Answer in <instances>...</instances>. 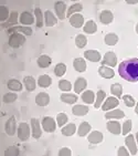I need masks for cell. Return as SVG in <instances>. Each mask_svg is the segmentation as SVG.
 I'll return each mask as SVG.
<instances>
[{
	"mask_svg": "<svg viewBox=\"0 0 138 156\" xmlns=\"http://www.w3.org/2000/svg\"><path fill=\"white\" fill-rule=\"evenodd\" d=\"M106 98V93L105 91L103 90H99L98 92H97V95H96V101H95V108H99V106L102 105L103 101H104V99Z\"/></svg>",
	"mask_w": 138,
	"mask_h": 156,
	"instance_id": "74e56055",
	"label": "cell"
},
{
	"mask_svg": "<svg viewBox=\"0 0 138 156\" xmlns=\"http://www.w3.org/2000/svg\"><path fill=\"white\" fill-rule=\"evenodd\" d=\"M52 83V79L47 74L40 75L39 79H38V85L41 87H50Z\"/></svg>",
	"mask_w": 138,
	"mask_h": 156,
	"instance_id": "83f0119b",
	"label": "cell"
},
{
	"mask_svg": "<svg viewBox=\"0 0 138 156\" xmlns=\"http://www.w3.org/2000/svg\"><path fill=\"white\" fill-rule=\"evenodd\" d=\"M5 129H6V133L9 136H13L16 134V131H17V124H16V117L11 116L9 120L6 122V126H5Z\"/></svg>",
	"mask_w": 138,
	"mask_h": 156,
	"instance_id": "ba28073f",
	"label": "cell"
},
{
	"mask_svg": "<svg viewBox=\"0 0 138 156\" xmlns=\"http://www.w3.org/2000/svg\"><path fill=\"white\" fill-rule=\"evenodd\" d=\"M44 21H45V26L52 27L54 24H57V17L53 15V12L50 11V10H47V11L44 12Z\"/></svg>",
	"mask_w": 138,
	"mask_h": 156,
	"instance_id": "d6986e66",
	"label": "cell"
},
{
	"mask_svg": "<svg viewBox=\"0 0 138 156\" xmlns=\"http://www.w3.org/2000/svg\"><path fill=\"white\" fill-rule=\"evenodd\" d=\"M138 1H127V3H129V5H135V3H137Z\"/></svg>",
	"mask_w": 138,
	"mask_h": 156,
	"instance_id": "816d5d0a",
	"label": "cell"
},
{
	"mask_svg": "<svg viewBox=\"0 0 138 156\" xmlns=\"http://www.w3.org/2000/svg\"><path fill=\"white\" fill-rule=\"evenodd\" d=\"M59 155L60 156H71L72 155V152H71V150L67 148V147H63V148H61V150L59 151Z\"/></svg>",
	"mask_w": 138,
	"mask_h": 156,
	"instance_id": "681fc988",
	"label": "cell"
},
{
	"mask_svg": "<svg viewBox=\"0 0 138 156\" xmlns=\"http://www.w3.org/2000/svg\"><path fill=\"white\" fill-rule=\"evenodd\" d=\"M83 30L85 33H88V34H92V33H95L97 31V26L94 22L93 20H88L85 23V26L83 27Z\"/></svg>",
	"mask_w": 138,
	"mask_h": 156,
	"instance_id": "f546056e",
	"label": "cell"
},
{
	"mask_svg": "<svg viewBox=\"0 0 138 156\" xmlns=\"http://www.w3.org/2000/svg\"><path fill=\"white\" fill-rule=\"evenodd\" d=\"M124 100V103L128 106V108H133L134 105H135V100H134V98H133L132 95H129V94H126V95L122 96Z\"/></svg>",
	"mask_w": 138,
	"mask_h": 156,
	"instance_id": "bcb514c9",
	"label": "cell"
},
{
	"mask_svg": "<svg viewBox=\"0 0 138 156\" xmlns=\"http://www.w3.org/2000/svg\"><path fill=\"white\" fill-rule=\"evenodd\" d=\"M78 96L72 93H63L60 96L61 101L66 103V104H73V103H75L76 101H78Z\"/></svg>",
	"mask_w": 138,
	"mask_h": 156,
	"instance_id": "4316f807",
	"label": "cell"
},
{
	"mask_svg": "<svg viewBox=\"0 0 138 156\" xmlns=\"http://www.w3.org/2000/svg\"><path fill=\"white\" fill-rule=\"evenodd\" d=\"M7 32H8V34H12L15 32H21L23 34H27V36H31L33 31L30 27H27V26H15V27L9 28Z\"/></svg>",
	"mask_w": 138,
	"mask_h": 156,
	"instance_id": "5b68a950",
	"label": "cell"
},
{
	"mask_svg": "<svg viewBox=\"0 0 138 156\" xmlns=\"http://www.w3.org/2000/svg\"><path fill=\"white\" fill-rule=\"evenodd\" d=\"M91 131V124L87 123V122H83L81 123L80 127H78V136H85L87 135V133Z\"/></svg>",
	"mask_w": 138,
	"mask_h": 156,
	"instance_id": "e575fe53",
	"label": "cell"
},
{
	"mask_svg": "<svg viewBox=\"0 0 138 156\" xmlns=\"http://www.w3.org/2000/svg\"><path fill=\"white\" fill-rule=\"evenodd\" d=\"M19 21H20V23L28 27V26H30V24H32L34 22V17L29 11H24L19 17Z\"/></svg>",
	"mask_w": 138,
	"mask_h": 156,
	"instance_id": "7c38bea8",
	"label": "cell"
},
{
	"mask_svg": "<svg viewBox=\"0 0 138 156\" xmlns=\"http://www.w3.org/2000/svg\"><path fill=\"white\" fill-rule=\"evenodd\" d=\"M19 154H20V151L17 146H10L5 151L6 156H18Z\"/></svg>",
	"mask_w": 138,
	"mask_h": 156,
	"instance_id": "f6af8a7d",
	"label": "cell"
},
{
	"mask_svg": "<svg viewBox=\"0 0 138 156\" xmlns=\"http://www.w3.org/2000/svg\"><path fill=\"white\" fill-rule=\"evenodd\" d=\"M82 100L86 104H92V103H94V100H95V93L91 90L85 91L84 93L82 94Z\"/></svg>",
	"mask_w": 138,
	"mask_h": 156,
	"instance_id": "f1b7e54d",
	"label": "cell"
},
{
	"mask_svg": "<svg viewBox=\"0 0 138 156\" xmlns=\"http://www.w3.org/2000/svg\"><path fill=\"white\" fill-rule=\"evenodd\" d=\"M113 19H114V16L109 10H104L99 13V21L103 24H109L113 21Z\"/></svg>",
	"mask_w": 138,
	"mask_h": 156,
	"instance_id": "e0dca14e",
	"label": "cell"
},
{
	"mask_svg": "<svg viewBox=\"0 0 138 156\" xmlns=\"http://www.w3.org/2000/svg\"><path fill=\"white\" fill-rule=\"evenodd\" d=\"M129 152L126 150V147H124V146H120L119 147V150H118V153H117V155L118 156H128L129 155Z\"/></svg>",
	"mask_w": 138,
	"mask_h": 156,
	"instance_id": "f907efd6",
	"label": "cell"
},
{
	"mask_svg": "<svg viewBox=\"0 0 138 156\" xmlns=\"http://www.w3.org/2000/svg\"><path fill=\"white\" fill-rule=\"evenodd\" d=\"M125 116V113H124L122 110H114V111L107 112L105 114V119H123Z\"/></svg>",
	"mask_w": 138,
	"mask_h": 156,
	"instance_id": "1f68e13d",
	"label": "cell"
},
{
	"mask_svg": "<svg viewBox=\"0 0 138 156\" xmlns=\"http://www.w3.org/2000/svg\"><path fill=\"white\" fill-rule=\"evenodd\" d=\"M17 100V95L15 93H6L3 95V102L5 103H12Z\"/></svg>",
	"mask_w": 138,
	"mask_h": 156,
	"instance_id": "c3c4849f",
	"label": "cell"
},
{
	"mask_svg": "<svg viewBox=\"0 0 138 156\" xmlns=\"http://www.w3.org/2000/svg\"><path fill=\"white\" fill-rule=\"evenodd\" d=\"M30 136V127L29 124L26 122L19 124L18 126V137L20 141H28V138Z\"/></svg>",
	"mask_w": 138,
	"mask_h": 156,
	"instance_id": "3957f363",
	"label": "cell"
},
{
	"mask_svg": "<svg viewBox=\"0 0 138 156\" xmlns=\"http://www.w3.org/2000/svg\"><path fill=\"white\" fill-rule=\"evenodd\" d=\"M18 17H19L18 12H16V11L11 12V13H10L9 19H8L6 22H2V23H1V27L2 28H9V27H11V26L15 27V24H17V22H18Z\"/></svg>",
	"mask_w": 138,
	"mask_h": 156,
	"instance_id": "ffe728a7",
	"label": "cell"
},
{
	"mask_svg": "<svg viewBox=\"0 0 138 156\" xmlns=\"http://www.w3.org/2000/svg\"><path fill=\"white\" fill-rule=\"evenodd\" d=\"M82 9H83V6H82L81 3H74V5H72V6L69 8V10H67V13H66V17L71 18L73 15H75V13H78V12L82 11Z\"/></svg>",
	"mask_w": 138,
	"mask_h": 156,
	"instance_id": "836d02e7",
	"label": "cell"
},
{
	"mask_svg": "<svg viewBox=\"0 0 138 156\" xmlns=\"http://www.w3.org/2000/svg\"><path fill=\"white\" fill-rule=\"evenodd\" d=\"M111 92L113 95L117 96V98H120L122 93H123V87L119 83H115L111 85Z\"/></svg>",
	"mask_w": 138,
	"mask_h": 156,
	"instance_id": "8d00e7d4",
	"label": "cell"
},
{
	"mask_svg": "<svg viewBox=\"0 0 138 156\" xmlns=\"http://www.w3.org/2000/svg\"><path fill=\"white\" fill-rule=\"evenodd\" d=\"M118 73L123 79L128 82H138V59L133 58L120 63Z\"/></svg>",
	"mask_w": 138,
	"mask_h": 156,
	"instance_id": "6da1fadb",
	"label": "cell"
},
{
	"mask_svg": "<svg viewBox=\"0 0 138 156\" xmlns=\"http://www.w3.org/2000/svg\"><path fill=\"white\" fill-rule=\"evenodd\" d=\"M107 129L112 134H115V135H118L122 133V126L117 121H109L107 123Z\"/></svg>",
	"mask_w": 138,
	"mask_h": 156,
	"instance_id": "ac0fdd59",
	"label": "cell"
},
{
	"mask_svg": "<svg viewBox=\"0 0 138 156\" xmlns=\"http://www.w3.org/2000/svg\"><path fill=\"white\" fill-rule=\"evenodd\" d=\"M87 141L90 142L91 144H98L103 141V134L98 131H94L88 135Z\"/></svg>",
	"mask_w": 138,
	"mask_h": 156,
	"instance_id": "cb8c5ba5",
	"label": "cell"
},
{
	"mask_svg": "<svg viewBox=\"0 0 138 156\" xmlns=\"http://www.w3.org/2000/svg\"><path fill=\"white\" fill-rule=\"evenodd\" d=\"M73 66L78 72H84L86 70V62L82 58H76L73 62Z\"/></svg>",
	"mask_w": 138,
	"mask_h": 156,
	"instance_id": "484cf974",
	"label": "cell"
},
{
	"mask_svg": "<svg viewBox=\"0 0 138 156\" xmlns=\"http://www.w3.org/2000/svg\"><path fill=\"white\" fill-rule=\"evenodd\" d=\"M84 58L86 60L92 61V62H98L101 61V53L96 50H87L84 52Z\"/></svg>",
	"mask_w": 138,
	"mask_h": 156,
	"instance_id": "4fadbf2b",
	"label": "cell"
},
{
	"mask_svg": "<svg viewBox=\"0 0 138 156\" xmlns=\"http://www.w3.org/2000/svg\"><path fill=\"white\" fill-rule=\"evenodd\" d=\"M38 66H40V68H42V69H44V68H48V66H51L52 63V59L49 55H45V54H43V55H40L39 58H38Z\"/></svg>",
	"mask_w": 138,
	"mask_h": 156,
	"instance_id": "d4e9b609",
	"label": "cell"
},
{
	"mask_svg": "<svg viewBox=\"0 0 138 156\" xmlns=\"http://www.w3.org/2000/svg\"><path fill=\"white\" fill-rule=\"evenodd\" d=\"M130 129H132V121L130 120H127L125 123L123 124V129H122V134L123 135H126L130 132Z\"/></svg>",
	"mask_w": 138,
	"mask_h": 156,
	"instance_id": "7dc6e473",
	"label": "cell"
},
{
	"mask_svg": "<svg viewBox=\"0 0 138 156\" xmlns=\"http://www.w3.org/2000/svg\"><path fill=\"white\" fill-rule=\"evenodd\" d=\"M70 23L74 28H81L84 23V17L81 13H75L70 18Z\"/></svg>",
	"mask_w": 138,
	"mask_h": 156,
	"instance_id": "5bb4252c",
	"label": "cell"
},
{
	"mask_svg": "<svg viewBox=\"0 0 138 156\" xmlns=\"http://www.w3.org/2000/svg\"><path fill=\"white\" fill-rule=\"evenodd\" d=\"M135 112H136V114H138V103H137V105H136V108H135Z\"/></svg>",
	"mask_w": 138,
	"mask_h": 156,
	"instance_id": "f5cc1de1",
	"label": "cell"
},
{
	"mask_svg": "<svg viewBox=\"0 0 138 156\" xmlns=\"http://www.w3.org/2000/svg\"><path fill=\"white\" fill-rule=\"evenodd\" d=\"M87 43V39L86 37L83 36V34H78V36H76V38H75V44H76V47L80 49L84 48L85 45H86Z\"/></svg>",
	"mask_w": 138,
	"mask_h": 156,
	"instance_id": "f35d334b",
	"label": "cell"
},
{
	"mask_svg": "<svg viewBox=\"0 0 138 156\" xmlns=\"http://www.w3.org/2000/svg\"><path fill=\"white\" fill-rule=\"evenodd\" d=\"M87 85V82L84 78H78L74 83V91L75 93H82V91L85 90V87Z\"/></svg>",
	"mask_w": 138,
	"mask_h": 156,
	"instance_id": "44dd1931",
	"label": "cell"
},
{
	"mask_svg": "<svg viewBox=\"0 0 138 156\" xmlns=\"http://www.w3.org/2000/svg\"><path fill=\"white\" fill-rule=\"evenodd\" d=\"M118 104H119L118 99H116V98H114V96H109L108 99H106L104 104L102 105V110L103 111H109V110H112V108H116Z\"/></svg>",
	"mask_w": 138,
	"mask_h": 156,
	"instance_id": "8fae6325",
	"label": "cell"
},
{
	"mask_svg": "<svg viewBox=\"0 0 138 156\" xmlns=\"http://www.w3.org/2000/svg\"><path fill=\"white\" fill-rule=\"evenodd\" d=\"M42 127L45 132L52 133L55 131L57 129V124H55V121H54L53 117L51 116H45L43 117L42 120Z\"/></svg>",
	"mask_w": 138,
	"mask_h": 156,
	"instance_id": "277c9868",
	"label": "cell"
},
{
	"mask_svg": "<svg viewBox=\"0 0 138 156\" xmlns=\"http://www.w3.org/2000/svg\"><path fill=\"white\" fill-rule=\"evenodd\" d=\"M104 41L107 45H115L118 41V37L115 33H108L104 38Z\"/></svg>",
	"mask_w": 138,
	"mask_h": 156,
	"instance_id": "d590c367",
	"label": "cell"
},
{
	"mask_svg": "<svg viewBox=\"0 0 138 156\" xmlns=\"http://www.w3.org/2000/svg\"><path fill=\"white\" fill-rule=\"evenodd\" d=\"M98 73H99V75L104 79H112V78H114V75H115L114 70H112L111 68H108V66H99Z\"/></svg>",
	"mask_w": 138,
	"mask_h": 156,
	"instance_id": "2e32d148",
	"label": "cell"
},
{
	"mask_svg": "<svg viewBox=\"0 0 138 156\" xmlns=\"http://www.w3.org/2000/svg\"><path fill=\"white\" fill-rule=\"evenodd\" d=\"M136 32L138 33V23H137V26H136Z\"/></svg>",
	"mask_w": 138,
	"mask_h": 156,
	"instance_id": "11a10c76",
	"label": "cell"
},
{
	"mask_svg": "<svg viewBox=\"0 0 138 156\" xmlns=\"http://www.w3.org/2000/svg\"><path fill=\"white\" fill-rule=\"evenodd\" d=\"M7 87H9L10 90H12V91H21L22 90L21 82L18 81V80H15V79L9 80L8 83H7Z\"/></svg>",
	"mask_w": 138,
	"mask_h": 156,
	"instance_id": "d6a6232c",
	"label": "cell"
},
{
	"mask_svg": "<svg viewBox=\"0 0 138 156\" xmlns=\"http://www.w3.org/2000/svg\"><path fill=\"white\" fill-rule=\"evenodd\" d=\"M26 42V37L23 34H20L18 32H15L10 34L9 37V45L11 48H20L21 45H23V43Z\"/></svg>",
	"mask_w": 138,
	"mask_h": 156,
	"instance_id": "7a4b0ae2",
	"label": "cell"
},
{
	"mask_svg": "<svg viewBox=\"0 0 138 156\" xmlns=\"http://www.w3.org/2000/svg\"><path fill=\"white\" fill-rule=\"evenodd\" d=\"M136 140H137V143H138V132L136 133Z\"/></svg>",
	"mask_w": 138,
	"mask_h": 156,
	"instance_id": "db71d44e",
	"label": "cell"
},
{
	"mask_svg": "<svg viewBox=\"0 0 138 156\" xmlns=\"http://www.w3.org/2000/svg\"><path fill=\"white\" fill-rule=\"evenodd\" d=\"M34 15H36V27L41 28L43 26V15H42L41 9H40V8H36V9H34Z\"/></svg>",
	"mask_w": 138,
	"mask_h": 156,
	"instance_id": "60d3db41",
	"label": "cell"
},
{
	"mask_svg": "<svg viewBox=\"0 0 138 156\" xmlns=\"http://www.w3.org/2000/svg\"><path fill=\"white\" fill-rule=\"evenodd\" d=\"M61 132H62V134H63L64 136H72L73 134L76 132V126H75L74 123L67 124L66 126L62 127Z\"/></svg>",
	"mask_w": 138,
	"mask_h": 156,
	"instance_id": "4dcf8cb0",
	"label": "cell"
},
{
	"mask_svg": "<svg viewBox=\"0 0 138 156\" xmlns=\"http://www.w3.org/2000/svg\"><path fill=\"white\" fill-rule=\"evenodd\" d=\"M103 66H115L117 64V57L114 52H106L104 58H103Z\"/></svg>",
	"mask_w": 138,
	"mask_h": 156,
	"instance_id": "8992f818",
	"label": "cell"
},
{
	"mask_svg": "<svg viewBox=\"0 0 138 156\" xmlns=\"http://www.w3.org/2000/svg\"><path fill=\"white\" fill-rule=\"evenodd\" d=\"M23 83H24V87H26V89H27V91H29V92H32V91L36 90V80H34L32 76H30V75L24 76Z\"/></svg>",
	"mask_w": 138,
	"mask_h": 156,
	"instance_id": "603a6c76",
	"label": "cell"
},
{
	"mask_svg": "<svg viewBox=\"0 0 138 156\" xmlns=\"http://www.w3.org/2000/svg\"><path fill=\"white\" fill-rule=\"evenodd\" d=\"M9 10L6 6H1L0 7V20L2 22H6L8 19H9Z\"/></svg>",
	"mask_w": 138,
	"mask_h": 156,
	"instance_id": "7bdbcfd3",
	"label": "cell"
},
{
	"mask_svg": "<svg viewBox=\"0 0 138 156\" xmlns=\"http://www.w3.org/2000/svg\"><path fill=\"white\" fill-rule=\"evenodd\" d=\"M54 9L57 12V16L59 17L60 20H64L65 19V10H66V5L63 1H57L54 3Z\"/></svg>",
	"mask_w": 138,
	"mask_h": 156,
	"instance_id": "9c48e42d",
	"label": "cell"
},
{
	"mask_svg": "<svg viewBox=\"0 0 138 156\" xmlns=\"http://www.w3.org/2000/svg\"><path fill=\"white\" fill-rule=\"evenodd\" d=\"M66 72V66L64 63H59L54 68V73L57 76H63Z\"/></svg>",
	"mask_w": 138,
	"mask_h": 156,
	"instance_id": "ab89813d",
	"label": "cell"
},
{
	"mask_svg": "<svg viewBox=\"0 0 138 156\" xmlns=\"http://www.w3.org/2000/svg\"><path fill=\"white\" fill-rule=\"evenodd\" d=\"M31 132H32V136L36 140L41 137V126H40V122L38 119H31Z\"/></svg>",
	"mask_w": 138,
	"mask_h": 156,
	"instance_id": "52a82bcc",
	"label": "cell"
},
{
	"mask_svg": "<svg viewBox=\"0 0 138 156\" xmlns=\"http://www.w3.org/2000/svg\"><path fill=\"white\" fill-rule=\"evenodd\" d=\"M72 112L73 114L76 115V116H84L88 113V108H87L86 105H74L72 108Z\"/></svg>",
	"mask_w": 138,
	"mask_h": 156,
	"instance_id": "7402d4cb",
	"label": "cell"
},
{
	"mask_svg": "<svg viewBox=\"0 0 138 156\" xmlns=\"http://www.w3.org/2000/svg\"><path fill=\"white\" fill-rule=\"evenodd\" d=\"M125 143H126V146L128 147L130 155H136L137 154V145L135 143V137L133 134H129V135L126 136Z\"/></svg>",
	"mask_w": 138,
	"mask_h": 156,
	"instance_id": "30bf717a",
	"label": "cell"
},
{
	"mask_svg": "<svg viewBox=\"0 0 138 156\" xmlns=\"http://www.w3.org/2000/svg\"><path fill=\"white\" fill-rule=\"evenodd\" d=\"M59 89L61 91H64V92H69L72 89V84H71V82L66 81V80H60L59 81Z\"/></svg>",
	"mask_w": 138,
	"mask_h": 156,
	"instance_id": "b9f144b4",
	"label": "cell"
},
{
	"mask_svg": "<svg viewBox=\"0 0 138 156\" xmlns=\"http://www.w3.org/2000/svg\"><path fill=\"white\" fill-rule=\"evenodd\" d=\"M49 102H50V96H49L48 93H45V92H40L36 96V103L39 106H45V105L49 104Z\"/></svg>",
	"mask_w": 138,
	"mask_h": 156,
	"instance_id": "9a60e30c",
	"label": "cell"
},
{
	"mask_svg": "<svg viewBox=\"0 0 138 156\" xmlns=\"http://www.w3.org/2000/svg\"><path fill=\"white\" fill-rule=\"evenodd\" d=\"M67 121H69V117H67V115H66L65 113H59V114H57V123L60 127H62L64 124L67 123Z\"/></svg>",
	"mask_w": 138,
	"mask_h": 156,
	"instance_id": "ee69618b",
	"label": "cell"
}]
</instances>
